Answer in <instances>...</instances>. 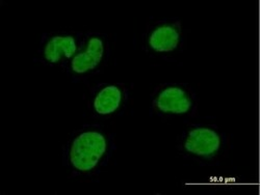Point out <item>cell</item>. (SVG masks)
<instances>
[{"mask_svg": "<svg viewBox=\"0 0 260 195\" xmlns=\"http://www.w3.org/2000/svg\"><path fill=\"white\" fill-rule=\"evenodd\" d=\"M114 141L99 126H85L74 131L63 147V163L75 176H91L110 160Z\"/></svg>", "mask_w": 260, "mask_h": 195, "instance_id": "obj_1", "label": "cell"}, {"mask_svg": "<svg viewBox=\"0 0 260 195\" xmlns=\"http://www.w3.org/2000/svg\"><path fill=\"white\" fill-rule=\"evenodd\" d=\"M177 146L185 158L200 163H213L224 156L227 139L214 126L192 125L181 133Z\"/></svg>", "mask_w": 260, "mask_h": 195, "instance_id": "obj_2", "label": "cell"}, {"mask_svg": "<svg viewBox=\"0 0 260 195\" xmlns=\"http://www.w3.org/2000/svg\"><path fill=\"white\" fill-rule=\"evenodd\" d=\"M111 54L110 41L100 32H91L82 37L80 48L68 62V73L75 79H84L98 73Z\"/></svg>", "mask_w": 260, "mask_h": 195, "instance_id": "obj_3", "label": "cell"}, {"mask_svg": "<svg viewBox=\"0 0 260 195\" xmlns=\"http://www.w3.org/2000/svg\"><path fill=\"white\" fill-rule=\"evenodd\" d=\"M151 98L153 111L162 118L190 116L197 110L196 94L187 84H161Z\"/></svg>", "mask_w": 260, "mask_h": 195, "instance_id": "obj_4", "label": "cell"}, {"mask_svg": "<svg viewBox=\"0 0 260 195\" xmlns=\"http://www.w3.org/2000/svg\"><path fill=\"white\" fill-rule=\"evenodd\" d=\"M184 41V30L177 19H162L151 23L144 35L146 49L159 57H170L180 52Z\"/></svg>", "mask_w": 260, "mask_h": 195, "instance_id": "obj_5", "label": "cell"}, {"mask_svg": "<svg viewBox=\"0 0 260 195\" xmlns=\"http://www.w3.org/2000/svg\"><path fill=\"white\" fill-rule=\"evenodd\" d=\"M82 37L78 33L57 31L42 36L37 52V59L45 66L68 64L80 48Z\"/></svg>", "mask_w": 260, "mask_h": 195, "instance_id": "obj_6", "label": "cell"}, {"mask_svg": "<svg viewBox=\"0 0 260 195\" xmlns=\"http://www.w3.org/2000/svg\"><path fill=\"white\" fill-rule=\"evenodd\" d=\"M128 91L122 83H103L93 90L90 98L92 112L99 118H111L125 108Z\"/></svg>", "mask_w": 260, "mask_h": 195, "instance_id": "obj_7", "label": "cell"}]
</instances>
